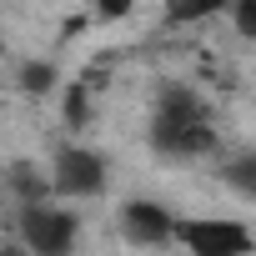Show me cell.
<instances>
[{"mask_svg": "<svg viewBox=\"0 0 256 256\" xmlns=\"http://www.w3.org/2000/svg\"><path fill=\"white\" fill-rule=\"evenodd\" d=\"M176 241L186 246V256H251L256 251L251 226L231 216H186L176 221Z\"/></svg>", "mask_w": 256, "mask_h": 256, "instance_id": "obj_1", "label": "cell"}, {"mask_svg": "<svg viewBox=\"0 0 256 256\" xmlns=\"http://www.w3.org/2000/svg\"><path fill=\"white\" fill-rule=\"evenodd\" d=\"M80 221L66 206H26L20 211V246L30 256H76Z\"/></svg>", "mask_w": 256, "mask_h": 256, "instance_id": "obj_2", "label": "cell"}, {"mask_svg": "<svg viewBox=\"0 0 256 256\" xmlns=\"http://www.w3.org/2000/svg\"><path fill=\"white\" fill-rule=\"evenodd\" d=\"M50 181H56V196L66 201H86L106 186V161L86 146H60L50 156Z\"/></svg>", "mask_w": 256, "mask_h": 256, "instance_id": "obj_3", "label": "cell"}, {"mask_svg": "<svg viewBox=\"0 0 256 256\" xmlns=\"http://www.w3.org/2000/svg\"><path fill=\"white\" fill-rule=\"evenodd\" d=\"M120 231H126L131 246H166V241H176V216L161 201L136 196V201L120 206Z\"/></svg>", "mask_w": 256, "mask_h": 256, "instance_id": "obj_4", "label": "cell"}, {"mask_svg": "<svg viewBox=\"0 0 256 256\" xmlns=\"http://www.w3.org/2000/svg\"><path fill=\"white\" fill-rule=\"evenodd\" d=\"M211 120V106L201 100V90H191L186 80H166L156 90V110H151V126H206Z\"/></svg>", "mask_w": 256, "mask_h": 256, "instance_id": "obj_5", "label": "cell"}, {"mask_svg": "<svg viewBox=\"0 0 256 256\" xmlns=\"http://www.w3.org/2000/svg\"><path fill=\"white\" fill-rule=\"evenodd\" d=\"M151 146L171 161H196L206 151H216V126H151Z\"/></svg>", "mask_w": 256, "mask_h": 256, "instance_id": "obj_6", "label": "cell"}, {"mask_svg": "<svg viewBox=\"0 0 256 256\" xmlns=\"http://www.w3.org/2000/svg\"><path fill=\"white\" fill-rule=\"evenodd\" d=\"M6 181H10V191H16L26 206H46V196L56 191V181H50L40 166H30V161H16V166L6 171Z\"/></svg>", "mask_w": 256, "mask_h": 256, "instance_id": "obj_7", "label": "cell"}, {"mask_svg": "<svg viewBox=\"0 0 256 256\" xmlns=\"http://www.w3.org/2000/svg\"><path fill=\"white\" fill-rule=\"evenodd\" d=\"M161 6H166V26H196V20L221 16L231 0H161Z\"/></svg>", "mask_w": 256, "mask_h": 256, "instance_id": "obj_8", "label": "cell"}, {"mask_svg": "<svg viewBox=\"0 0 256 256\" xmlns=\"http://www.w3.org/2000/svg\"><path fill=\"white\" fill-rule=\"evenodd\" d=\"M221 181H226L236 196H251V201H256V151H241V156H231V161L221 166Z\"/></svg>", "mask_w": 256, "mask_h": 256, "instance_id": "obj_9", "label": "cell"}, {"mask_svg": "<svg viewBox=\"0 0 256 256\" xmlns=\"http://www.w3.org/2000/svg\"><path fill=\"white\" fill-rule=\"evenodd\" d=\"M60 116H66V131H86V126H90V86H86V80H70V86H66Z\"/></svg>", "mask_w": 256, "mask_h": 256, "instance_id": "obj_10", "label": "cell"}, {"mask_svg": "<svg viewBox=\"0 0 256 256\" xmlns=\"http://www.w3.org/2000/svg\"><path fill=\"white\" fill-rule=\"evenodd\" d=\"M56 86V66L50 60H30V66H20V90L26 96H46Z\"/></svg>", "mask_w": 256, "mask_h": 256, "instance_id": "obj_11", "label": "cell"}, {"mask_svg": "<svg viewBox=\"0 0 256 256\" xmlns=\"http://www.w3.org/2000/svg\"><path fill=\"white\" fill-rule=\"evenodd\" d=\"M231 26L246 40H256V0H231Z\"/></svg>", "mask_w": 256, "mask_h": 256, "instance_id": "obj_12", "label": "cell"}, {"mask_svg": "<svg viewBox=\"0 0 256 256\" xmlns=\"http://www.w3.org/2000/svg\"><path fill=\"white\" fill-rule=\"evenodd\" d=\"M90 10L100 16V20H126L136 10V0H90Z\"/></svg>", "mask_w": 256, "mask_h": 256, "instance_id": "obj_13", "label": "cell"}, {"mask_svg": "<svg viewBox=\"0 0 256 256\" xmlns=\"http://www.w3.org/2000/svg\"><path fill=\"white\" fill-rule=\"evenodd\" d=\"M0 256H30V251H26L20 241H10V246H0Z\"/></svg>", "mask_w": 256, "mask_h": 256, "instance_id": "obj_14", "label": "cell"}]
</instances>
